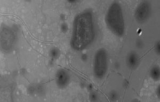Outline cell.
Masks as SVG:
<instances>
[{"mask_svg":"<svg viewBox=\"0 0 160 102\" xmlns=\"http://www.w3.org/2000/svg\"><path fill=\"white\" fill-rule=\"evenodd\" d=\"M95 37V21L92 11L86 10L77 14L73 24L71 47L77 51L84 50L92 44Z\"/></svg>","mask_w":160,"mask_h":102,"instance_id":"6da1fadb","label":"cell"},{"mask_svg":"<svg viewBox=\"0 0 160 102\" xmlns=\"http://www.w3.org/2000/svg\"><path fill=\"white\" fill-rule=\"evenodd\" d=\"M105 23L113 34L119 37L124 36L126 24L123 9L120 3L114 2L111 4L106 13Z\"/></svg>","mask_w":160,"mask_h":102,"instance_id":"7a4b0ae2","label":"cell"},{"mask_svg":"<svg viewBox=\"0 0 160 102\" xmlns=\"http://www.w3.org/2000/svg\"><path fill=\"white\" fill-rule=\"evenodd\" d=\"M108 66V57L106 50L104 48L98 49L95 53L93 63L95 78L100 80L103 79L107 73Z\"/></svg>","mask_w":160,"mask_h":102,"instance_id":"3957f363","label":"cell"},{"mask_svg":"<svg viewBox=\"0 0 160 102\" xmlns=\"http://www.w3.org/2000/svg\"><path fill=\"white\" fill-rule=\"evenodd\" d=\"M152 12V7L150 2L144 1L140 3L136 7L134 11V18L136 22L143 24L148 21Z\"/></svg>","mask_w":160,"mask_h":102,"instance_id":"277c9868","label":"cell"},{"mask_svg":"<svg viewBox=\"0 0 160 102\" xmlns=\"http://www.w3.org/2000/svg\"><path fill=\"white\" fill-rule=\"evenodd\" d=\"M16 36L11 28L3 27L1 29V48L6 52L11 51L14 47Z\"/></svg>","mask_w":160,"mask_h":102,"instance_id":"5b68a950","label":"cell"},{"mask_svg":"<svg viewBox=\"0 0 160 102\" xmlns=\"http://www.w3.org/2000/svg\"><path fill=\"white\" fill-rule=\"evenodd\" d=\"M71 80V76L69 72L65 69H61L57 71L55 81L57 87L60 89H64L66 88Z\"/></svg>","mask_w":160,"mask_h":102,"instance_id":"8992f818","label":"cell"},{"mask_svg":"<svg viewBox=\"0 0 160 102\" xmlns=\"http://www.w3.org/2000/svg\"><path fill=\"white\" fill-rule=\"evenodd\" d=\"M140 57L135 51H131L127 55L126 63L128 67L131 70L136 69L139 66Z\"/></svg>","mask_w":160,"mask_h":102,"instance_id":"52a82bcc","label":"cell"},{"mask_svg":"<svg viewBox=\"0 0 160 102\" xmlns=\"http://www.w3.org/2000/svg\"><path fill=\"white\" fill-rule=\"evenodd\" d=\"M151 78L154 81H157L159 80L160 78V69L158 66H153L149 72Z\"/></svg>","mask_w":160,"mask_h":102,"instance_id":"ba28073f","label":"cell"},{"mask_svg":"<svg viewBox=\"0 0 160 102\" xmlns=\"http://www.w3.org/2000/svg\"><path fill=\"white\" fill-rule=\"evenodd\" d=\"M49 55L52 58L56 59L61 55V51L57 47H52L50 50Z\"/></svg>","mask_w":160,"mask_h":102,"instance_id":"9c48e42d","label":"cell"},{"mask_svg":"<svg viewBox=\"0 0 160 102\" xmlns=\"http://www.w3.org/2000/svg\"><path fill=\"white\" fill-rule=\"evenodd\" d=\"M108 97L111 101L112 102H115L119 99V96L118 93L116 90H113L109 93Z\"/></svg>","mask_w":160,"mask_h":102,"instance_id":"30bf717a","label":"cell"},{"mask_svg":"<svg viewBox=\"0 0 160 102\" xmlns=\"http://www.w3.org/2000/svg\"><path fill=\"white\" fill-rule=\"evenodd\" d=\"M89 99L90 102H98L99 100V96L97 92L93 90L90 92Z\"/></svg>","mask_w":160,"mask_h":102,"instance_id":"8fae6325","label":"cell"},{"mask_svg":"<svg viewBox=\"0 0 160 102\" xmlns=\"http://www.w3.org/2000/svg\"><path fill=\"white\" fill-rule=\"evenodd\" d=\"M36 88V93H37L38 94L42 95L45 93V89L43 85H38L35 86Z\"/></svg>","mask_w":160,"mask_h":102,"instance_id":"7c38bea8","label":"cell"},{"mask_svg":"<svg viewBox=\"0 0 160 102\" xmlns=\"http://www.w3.org/2000/svg\"><path fill=\"white\" fill-rule=\"evenodd\" d=\"M135 45L138 49H143L145 46L144 42L141 39H138L136 40Z\"/></svg>","mask_w":160,"mask_h":102,"instance_id":"4fadbf2b","label":"cell"},{"mask_svg":"<svg viewBox=\"0 0 160 102\" xmlns=\"http://www.w3.org/2000/svg\"><path fill=\"white\" fill-rule=\"evenodd\" d=\"M154 50L156 54L158 55H160V42L159 40H157L155 43L154 47Z\"/></svg>","mask_w":160,"mask_h":102,"instance_id":"5bb4252c","label":"cell"},{"mask_svg":"<svg viewBox=\"0 0 160 102\" xmlns=\"http://www.w3.org/2000/svg\"><path fill=\"white\" fill-rule=\"evenodd\" d=\"M61 30L62 32L63 33H67L68 30V25L65 23H63L61 26Z\"/></svg>","mask_w":160,"mask_h":102,"instance_id":"9a60e30c","label":"cell"},{"mask_svg":"<svg viewBox=\"0 0 160 102\" xmlns=\"http://www.w3.org/2000/svg\"><path fill=\"white\" fill-rule=\"evenodd\" d=\"M28 93L29 95H33L36 93V88L35 86H30L28 87L27 89Z\"/></svg>","mask_w":160,"mask_h":102,"instance_id":"2e32d148","label":"cell"},{"mask_svg":"<svg viewBox=\"0 0 160 102\" xmlns=\"http://www.w3.org/2000/svg\"><path fill=\"white\" fill-rule=\"evenodd\" d=\"M88 58H89L88 55L86 53H84V54H82L81 56V59L84 62H87V61L88 60Z\"/></svg>","mask_w":160,"mask_h":102,"instance_id":"e0dca14e","label":"cell"},{"mask_svg":"<svg viewBox=\"0 0 160 102\" xmlns=\"http://www.w3.org/2000/svg\"><path fill=\"white\" fill-rule=\"evenodd\" d=\"M156 94L157 97L159 98H160V86L159 85L158 86V87L156 89Z\"/></svg>","mask_w":160,"mask_h":102,"instance_id":"ac0fdd59","label":"cell"},{"mask_svg":"<svg viewBox=\"0 0 160 102\" xmlns=\"http://www.w3.org/2000/svg\"><path fill=\"white\" fill-rule=\"evenodd\" d=\"M114 67L115 69L117 70V69H119L120 68V67H121V65H120L119 62H115V63L114 65Z\"/></svg>","mask_w":160,"mask_h":102,"instance_id":"d6986e66","label":"cell"},{"mask_svg":"<svg viewBox=\"0 0 160 102\" xmlns=\"http://www.w3.org/2000/svg\"><path fill=\"white\" fill-rule=\"evenodd\" d=\"M87 89H88V90L90 92H91L93 91V86H92L91 84H89V85L87 86Z\"/></svg>","mask_w":160,"mask_h":102,"instance_id":"ffe728a7","label":"cell"},{"mask_svg":"<svg viewBox=\"0 0 160 102\" xmlns=\"http://www.w3.org/2000/svg\"><path fill=\"white\" fill-rule=\"evenodd\" d=\"M123 85V86H124L125 88H127V87L129 86V81H128V80H125L124 81Z\"/></svg>","mask_w":160,"mask_h":102,"instance_id":"44dd1931","label":"cell"},{"mask_svg":"<svg viewBox=\"0 0 160 102\" xmlns=\"http://www.w3.org/2000/svg\"><path fill=\"white\" fill-rule=\"evenodd\" d=\"M78 1H76V0H68V2L70 4H75Z\"/></svg>","mask_w":160,"mask_h":102,"instance_id":"7402d4cb","label":"cell"},{"mask_svg":"<svg viewBox=\"0 0 160 102\" xmlns=\"http://www.w3.org/2000/svg\"><path fill=\"white\" fill-rule=\"evenodd\" d=\"M60 18H61V19L62 20H64L66 19L65 15L64 14H61V15H60Z\"/></svg>","mask_w":160,"mask_h":102,"instance_id":"603a6c76","label":"cell"},{"mask_svg":"<svg viewBox=\"0 0 160 102\" xmlns=\"http://www.w3.org/2000/svg\"><path fill=\"white\" fill-rule=\"evenodd\" d=\"M131 102H141V101L137 98H134L132 99Z\"/></svg>","mask_w":160,"mask_h":102,"instance_id":"cb8c5ba5","label":"cell"}]
</instances>
